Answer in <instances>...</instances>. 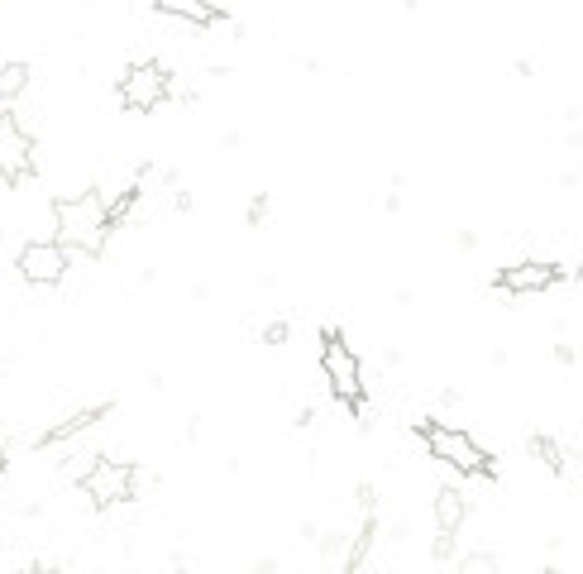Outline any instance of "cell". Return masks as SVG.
Masks as SVG:
<instances>
[{"label": "cell", "instance_id": "e0dca14e", "mask_svg": "<svg viewBox=\"0 0 583 574\" xmlns=\"http://www.w3.org/2000/svg\"><path fill=\"white\" fill-rule=\"evenodd\" d=\"M459 570H497V555H483V551H474V555H464V560H459Z\"/></svg>", "mask_w": 583, "mask_h": 574}, {"label": "cell", "instance_id": "44dd1931", "mask_svg": "<svg viewBox=\"0 0 583 574\" xmlns=\"http://www.w3.org/2000/svg\"><path fill=\"white\" fill-rule=\"evenodd\" d=\"M0 474H5V445H0Z\"/></svg>", "mask_w": 583, "mask_h": 574}, {"label": "cell", "instance_id": "30bf717a", "mask_svg": "<svg viewBox=\"0 0 583 574\" xmlns=\"http://www.w3.org/2000/svg\"><path fill=\"white\" fill-rule=\"evenodd\" d=\"M153 10H163V15H173V20H187V24H196V29H211V24L230 20L216 0H153Z\"/></svg>", "mask_w": 583, "mask_h": 574}, {"label": "cell", "instance_id": "4fadbf2b", "mask_svg": "<svg viewBox=\"0 0 583 574\" xmlns=\"http://www.w3.org/2000/svg\"><path fill=\"white\" fill-rule=\"evenodd\" d=\"M34 82V67L29 63H0V106H10V101H20L24 91Z\"/></svg>", "mask_w": 583, "mask_h": 574}, {"label": "cell", "instance_id": "9a60e30c", "mask_svg": "<svg viewBox=\"0 0 583 574\" xmlns=\"http://www.w3.org/2000/svg\"><path fill=\"white\" fill-rule=\"evenodd\" d=\"M531 455H536V460L545 464V469H555V474H560L564 460H569V455H564V450H560L555 441H550V436H531Z\"/></svg>", "mask_w": 583, "mask_h": 574}, {"label": "cell", "instance_id": "5bb4252c", "mask_svg": "<svg viewBox=\"0 0 583 574\" xmlns=\"http://www.w3.org/2000/svg\"><path fill=\"white\" fill-rule=\"evenodd\" d=\"M139 197H144V187L134 182V187H125V192H120L115 201H106V221H110V230H120V225L130 221L134 206H139Z\"/></svg>", "mask_w": 583, "mask_h": 574}, {"label": "cell", "instance_id": "6da1fadb", "mask_svg": "<svg viewBox=\"0 0 583 574\" xmlns=\"http://www.w3.org/2000/svg\"><path fill=\"white\" fill-rule=\"evenodd\" d=\"M53 230L67 249L87 254V259H101L110 244V221H106V197L91 187V192H77V197H53Z\"/></svg>", "mask_w": 583, "mask_h": 574}, {"label": "cell", "instance_id": "ac0fdd59", "mask_svg": "<svg viewBox=\"0 0 583 574\" xmlns=\"http://www.w3.org/2000/svg\"><path fill=\"white\" fill-rule=\"evenodd\" d=\"M431 555H435V560H450V555H454V531H440V536H435Z\"/></svg>", "mask_w": 583, "mask_h": 574}, {"label": "cell", "instance_id": "7a4b0ae2", "mask_svg": "<svg viewBox=\"0 0 583 574\" xmlns=\"http://www.w3.org/2000/svg\"><path fill=\"white\" fill-rule=\"evenodd\" d=\"M416 436L426 441L431 460L450 464V469L469 474V479H497V460L469 436V431H459V426H450V421H421Z\"/></svg>", "mask_w": 583, "mask_h": 574}, {"label": "cell", "instance_id": "5b68a950", "mask_svg": "<svg viewBox=\"0 0 583 574\" xmlns=\"http://www.w3.org/2000/svg\"><path fill=\"white\" fill-rule=\"evenodd\" d=\"M82 493L91 498V508H115V503H130L134 488H139V464L130 460H96L87 479H82Z\"/></svg>", "mask_w": 583, "mask_h": 574}, {"label": "cell", "instance_id": "ba28073f", "mask_svg": "<svg viewBox=\"0 0 583 574\" xmlns=\"http://www.w3.org/2000/svg\"><path fill=\"white\" fill-rule=\"evenodd\" d=\"M564 278V264H545V259H526V264L502 268L493 283L507 292V297H531V292H550V287Z\"/></svg>", "mask_w": 583, "mask_h": 574}, {"label": "cell", "instance_id": "8fae6325", "mask_svg": "<svg viewBox=\"0 0 583 574\" xmlns=\"http://www.w3.org/2000/svg\"><path fill=\"white\" fill-rule=\"evenodd\" d=\"M431 512H435V527L440 531H459L464 527V517H469V503H464V493L459 488H435V498H431Z\"/></svg>", "mask_w": 583, "mask_h": 574}, {"label": "cell", "instance_id": "2e32d148", "mask_svg": "<svg viewBox=\"0 0 583 574\" xmlns=\"http://www.w3.org/2000/svg\"><path fill=\"white\" fill-rule=\"evenodd\" d=\"M96 460H101V455H77V460L67 464V479H72V484H82L91 469H96Z\"/></svg>", "mask_w": 583, "mask_h": 574}, {"label": "cell", "instance_id": "52a82bcc", "mask_svg": "<svg viewBox=\"0 0 583 574\" xmlns=\"http://www.w3.org/2000/svg\"><path fill=\"white\" fill-rule=\"evenodd\" d=\"M24 283L34 287H58L67 278V268H72V249L63 240H29L20 249V259H15Z\"/></svg>", "mask_w": 583, "mask_h": 574}, {"label": "cell", "instance_id": "3957f363", "mask_svg": "<svg viewBox=\"0 0 583 574\" xmlns=\"http://www.w3.org/2000/svg\"><path fill=\"white\" fill-rule=\"evenodd\" d=\"M321 374L330 383V393L359 417L364 412V369H359V354L340 340V331L321 335Z\"/></svg>", "mask_w": 583, "mask_h": 574}, {"label": "cell", "instance_id": "277c9868", "mask_svg": "<svg viewBox=\"0 0 583 574\" xmlns=\"http://www.w3.org/2000/svg\"><path fill=\"white\" fill-rule=\"evenodd\" d=\"M168 96H187L168 67H158V63L125 67V77H120V106L125 111H158Z\"/></svg>", "mask_w": 583, "mask_h": 574}, {"label": "cell", "instance_id": "9c48e42d", "mask_svg": "<svg viewBox=\"0 0 583 574\" xmlns=\"http://www.w3.org/2000/svg\"><path fill=\"white\" fill-rule=\"evenodd\" d=\"M115 407L110 402H96V407H82V412H72V417H63L58 426H44L39 436H34V445H63V441H72V436H82V431H91L101 417H110Z\"/></svg>", "mask_w": 583, "mask_h": 574}, {"label": "cell", "instance_id": "ffe728a7", "mask_svg": "<svg viewBox=\"0 0 583 574\" xmlns=\"http://www.w3.org/2000/svg\"><path fill=\"white\" fill-rule=\"evenodd\" d=\"M263 340H273V345H282V340H287V326H282V321H273V326L263 331Z\"/></svg>", "mask_w": 583, "mask_h": 574}, {"label": "cell", "instance_id": "7c38bea8", "mask_svg": "<svg viewBox=\"0 0 583 574\" xmlns=\"http://www.w3.org/2000/svg\"><path fill=\"white\" fill-rule=\"evenodd\" d=\"M373 541H378V517H373V512H364V527H359V536L349 541V551L340 555V570H345V574L364 570V560H368V551H373Z\"/></svg>", "mask_w": 583, "mask_h": 574}, {"label": "cell", "instance_id": "d6986e66", "mask_svg": "<svg viewBox=\"0 0 583 574\" xmlns=\"http://www.w3.org/2000/svg\"><path fill=\"white\" fill-rule=\"evenodd\" d=\"M263 216H268V192H259V197H254V206H249V221L259 225Z\"/></svg>", "mask_w": 583, "mask_h": 574}, {"label": "cell", "instance_id": "8992f818", "mask_svg": "<svg viewBox=\"0 0 583 574\" xmlns=\"http://www.w3.org/2000/svg\"><path fill=\"white\" fill-rule=\"evenodd\" d=\"M29 173H39V149L20 130V120L0 106V182L5 187H20Z\"/></svg>", "mask_w": 583, "mask_h": 574}]
</instances>
